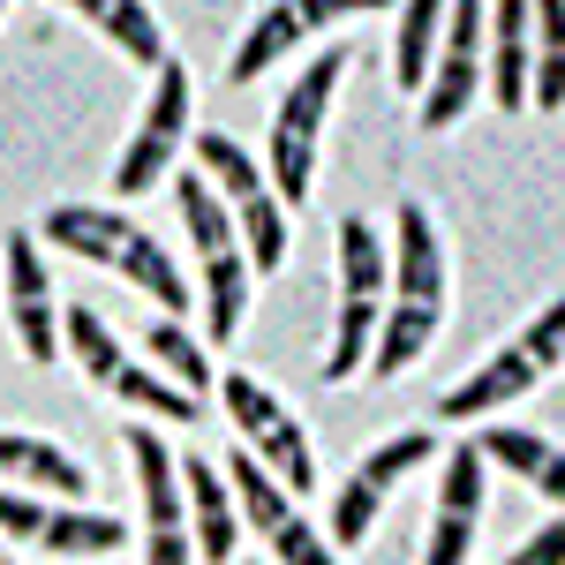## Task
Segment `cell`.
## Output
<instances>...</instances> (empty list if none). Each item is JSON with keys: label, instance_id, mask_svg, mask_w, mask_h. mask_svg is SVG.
I'll use <instances>...</instances> for the list:
<instances>
[{"label": "cell", "instance_id": "obj_10", "mask_svg": "<svg viewBox=\"0 0 565 565\" xmlns=\"http://www.w3.org/2000/svg\"><path fill=\"white\" fill-rule=\"evenodd\" d=\"M189 114H196V84H189L181 61H167V68L151 76V106H143V121H136L129 151H121V167H114V196H121V204L151 196L159 181L174 174L181 136H189Z\"/></svg>", "mask_w": 565, "mask_h": 565}, {"label": "cell", "instance_id": "obj_17", "mask_svg": "<svg viewBox=\"0 0 565 565\" xmlns=\"http://www.w3.org/2000/svg\"><path fill=\"white\" fill-rule=\"evenodd\" d=\"M482 23H490V106H498V114H527V76H535V8H527V0H498Z\"/></svg>", "mask_w": 565, "mask_h": 565}, {"label": "cell", "instance_id": "obj_20", "mask_svg": "<svg viewBox=\"0 0 565 565\" xmlns=\"http://www.w3.org/2000/svg\"><path fill=\"white\" fill-rule=\"evenodd\" d=\"M468 445H476L482 460L513 468L527 490H543V505H558V498H565V452L551 445V437H535V430H505V423H476V437H468Z\"/></svg>", "mask_w": 565, "mask_h": 565}, {"label": "cell", "instance_id": "obj_4", "mask_svg": "<svg viewBox=\"0 0 565 565\" xmlns=\"http://www.w3.org/2000/svg\"><path fill=\"white\" fill-rule=\"evenodd\" d=\"M174 204H181L189 242H196V264H204V340L212 348H234L242 340V317H249V257L234 242V218H226L218 189L196 167L174 181Z\"/></svg>", "mask_w": 565, "mask_h": 565}, {"label": "cell", "instance_id": "obj_25", "mask_svg": "<svg viewBox=\"0 0 565 565\" xmlns=\"http://www.w3.org/2000/svg\"><path fill=\"white\" fill-rule=\"evenodd\" d=\"M535 23H543V68H535V76H527V106H543V114H558V98H565V61H558V31H565V15H558V0H543V15H535Z\"/></svg>", "mask_w": 565, "mask_h": 565}, {"label": "cell", "instance_id": "obj_13", "mask_svg": "<svg viewBox=\"0 0 565 565\" xmlns=\"http://www.w3.org/2000/svg\"><path fill=\"white\" fill-rule=\"evenodd\" d=\"M0 295H8V324L31 362H61V309H53V279H45V242L31 226L0 234Z\"/></svg>", "mask_w": 565, "mask_h": 565}, {"label": "cell", "instance_id": "obj_5", "mask_svg": "<svg viewBox=\"0 0 565 565\" xmlns=\"http://www.w3.org/2000/svg\"><path fill=\"white\" fill-rule=\"evenodd\" d=\"M385 287H392V249L362 212H348L340 218V324H332V354H324L332 385L362 377V362L377 348V324H385Z\"/></svg>", "mask_w": 565, "mask_h": 565}, {"label": "cell", "instance_id": "obj_3", "mask_svg": "<svg viewBox=\"0 0 565 565\" xmlns=\"http://www.w3.org/2000/svg\"><path fill=\"white\" fill-rule=\"evenodd\" d=\"M340 76H348V45H324L302 76L287 84L279 114H271L264 174H271L279 212H287V204H309V189H317V143H324V114H332V98H340Z\"/></svg>", "mask_w": 565, "mask_h": 565}, {"label": "cell", "instance_id": "obj_16", "mask_svg": "<svg viewBox=\"0 0 565 565\" xmlns=\"http://www.w3.org/2000/svg\"><path fill=\"white\" fill-rule=\"evenodd\" d=\"M482 452L476 445H452L445 452V476H437V521H430V543H423V565H468L482 543Z\"/></svg>", "mask_w": 565, "mask_h": 565}, {"label": "cell", "instance_id": "obj_9", "mask_svg": "<svg viewBox=\"0 0 565 565\" xmlns=\"http://www.w3.org/2000/svg\"><path fill=\"white\" fill-rule=\"evenodd\" d=\"M0 535L23 543V551H39V558H61V565L129 551V527L114 521V513L61 505V498H31V490H8V482H0Z\"/></svg>", "mask_w": 565, "mask_h": 565}, {"label": "cell", "instance_id": "obj_6", "mask_svg": "<svg viewBox=\"0 0 565 565\" xmlns=\"http://www.w3.org/2000/svg\"><path fill=\"white\" fill-rule=\"evenodd\" d=\"M218 407H226L234 437L249 445V460H257V468L279 482L287 498H309V490H317V452H309L302 415H295V407H287L271 385H264V377L226 370V377H218Z\"/></svg>", "mask_w": 565, "mask_h": 565}, {"label": "cell", "instance_id": "obj_7", "mask_svg": "<svg viewBox=\"0 0 565 565\" xmlns=\"http://www.w3.org/2000/svg\"><path fill=\"white\" fill-rule=\"evenodd\" d=\"M196 174L218 189V204H226V218H234V242H242L249 271H279V264H287V212H279L264 167L234 143V136L204 129L196 136Z\"/></svg>", "mask_w": 565, "mask_h": 565}, {"label": "cell", "instance_id": "obj_24", "mask_svg": "<svg viewBox=\"0 0 565 565\" xmlns=\"http://www.w3.org/2000/svg\"><path fill=\"white\" fill-rule=\"evenodd\" d=\"M143 348H151V362H159V370H167V377H174V385L189 392L196 407H204V392H212L218 377H212V362H204V348L181 332V317H159V324H143Z\"/></svg>", "mask_w": 565, "mask_h": 565}, {"label": "cell", "instance_id": "obj_11", "mask_svg": "<svg viewBox=\"0 0 565 565\" xmlns=\"http://www.w3.org/2000/svg\"><path fill=\"white\" fill-rule=\"evenodd\" d=\"M437 452L430 430H399L385 437V445H370L362 452V468L348 476V490H340V505H332V527H324V543L332 551H362L370 535H377V513H385V498L399 490V482L415 476L423 460Z\"/></svg>", "mask_w": 565, "mask_h": 565}, {"label": "cell", "instance_id": "obj_15", "mask_svg": "<svg viewBox=\"0 0 565 565\" xmlns=\"http://www.w3.org/2000/svg\"><path fill=\"white\" fill-rule=\"evenodd\" d=\"M121 445H129L136 482H143V565H196V551H189V505H181V468L167 452V437L129 430Z\"/></svg>", "mask_w": 565, "mask_h": 565}, {"label": "cell", "instance_id": "obj_23", "mask_svg": "<svg viewBox=\"0 0 565 565\" xmlns=\"http://www.w3.org/2000/svg\"><path fill=\"white\" fill-rule=\"evenodd\" d=\"M295 45H302V8H287V0H279V8H264L257 23H249V39L234 45L226 76H234V84H257L264 68H271V61H287Z\"/></svg>", "mask_w": 565, "mask_h": 565}, {"label": "cell", "instance_id": "obj_8", "mask_svg": "<svg viewBox=\"0 0 565 565\" xmlns=\"http://www.w3.org/2000/svg\"><path fill=\"white\" fill-rule=\"evenodd\" d=\"M558 354H565V302H543V317H527L513 348L490 354L476 377H460V385L437 399V423H482V415L527 399L543 377H558Z\"/></svg>", "mask_w": 565, "mask_h": 565}, {"label": "cell", "instance_id": "obj_19", "mask_svg": "<svg viewBox=\"0 0 565 565\" xmlns=\"http://www.w3.org/2000/svg\"><path fill=\"white\" fill-rule=\"evenodd\" d=\"M0 482L8 490H31V498H61V505H84L90 498V476L45 437H23V430H0Z\"/></svg>", "mask_w": 565, "mask_h": 565}, {"label": "cell", "instance_id": "obj_18", "mask_svg": "<svg viewBox=\"0 0 565 565\" xmlns=\"http://www.w3.org/2000/svg\"><path fill=\"white\" fill-rule=\"evenodd\" d=\"M181 490H189V551L204 565H234V551H242V505H234L226 476L204 468V460H181Z\"/></svg>", "mask_w": 565, "mask_h": 565}, {"label": "cell", "instance_id": "obj_14", "mask_svg": "<svg viewBox=\"0 0 565 565\" xmlns=\"http://www.w3.org/2000/svg\"><path fill=\"white\" fill-rule=\"evenodd\" d=\"M226 490H234V505H242V527H257L264 543H271V558L279 565H340V551L309 527V513L279 490V482L264 476L249 452H234V476H226Z\"/></svg>", "mask_w": 565, "mask_h": 565}, {"label": "cell", "instance_id": "obj_21", "mask_svg": "<svg viewBox=\"0 0 565 565\" xmlns=\"http://www.w3.org/2000/svg\"><path fill=\"white\" fill-rule=\"evenodd\" d=\"M84 23H98V39L106 45H121V61L129 68H143V76H159L174 53H167V31H159V15L143 8V0H84L76 8Z\"/></svg>", "mask_w": 565, "mask_h": 565}, {"label": "cell", "instance_id": "obj_26", "mask_svg": "<svg viewBox=\"0 0 565 565\" xmlns=\"http://www.w3.org/2000/svg\"><path fill=\"white\" fill-rule=\"evenodd\" d=\"M505 565H565V527H558V513L535 527V535H527V543H521Z\"/></svg>", "mask_w": 565, "mask_h": 565}, {"label": "cell", "instance_id": "obj_1", "mask_svg": "<svg viewBox=\"0 0 565 565\" xmlns=\"http://www.w3.org/2000/svg\"><path fill=\"white\" fill-rule=\"evenodd\" d=\"M445 324V242H437L430 204H399L392 218V287H385V324L370 348V377H399L430 354Z\"/></svg>", "mask_w": 565, "mask_h": 565}, {"label": "cell", "instance_id": "obj_2", "mask_svg": "<svg viewBox=\"0 0 565 565\" xmlns=\"http://www.w3.org/2000/svg\"><path fill=\"white\" fill-rule=\"evenodd\" d=\"M39 242H53V249H68V257H84V264H98V271H121V279L143 287L167 317L189 309V279H181V264L167 257V242H159L143 218H129L121 204H53L45 226H39Z\"/></svg>", "mask_w": 565, "mask_h": 565}, {"label": "cell", "instance_id": "obj_12", "mask_svg": "<svg viewBox=\"0 0 565 565\" xmlns=\"http://www.w3.org/2000/svg\"><path fill=\"white\" fill-rule=\"evenodd\" d=\"M482 0H460L445 8V31H437V61L423 76V129L445 136L468 121V106L482 98Z\"/></svg>", "mask_w": 565, "mask_h": 565}, {"label": "cell", "instance_id": "obj_22", "mask_svg": "<svg viewBox=\"0 0 565 565\" xmlns=\"http://www.w3.org/2000/svg\"><path fill=\"white\" fill-rule=\"evenodd\" d=\"M437 31H445V0H407L399 8V39H392V76L407 98H423V76L437 61Z\"/></svg>", "mask_w": 565, "mask_h": 565}]
</instances>
